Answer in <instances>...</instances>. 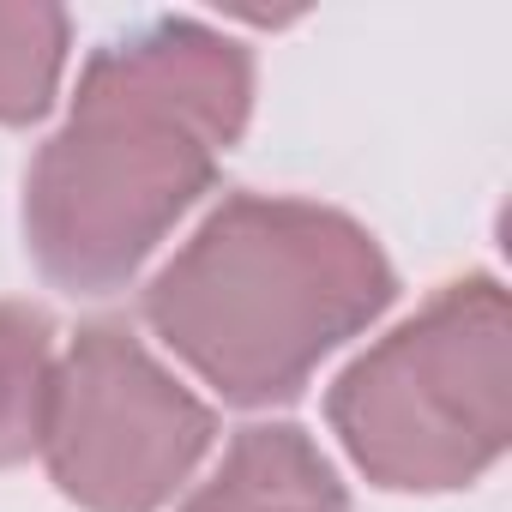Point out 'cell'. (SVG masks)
Returning <instances> with one entry per match:
<instances>
[{
    "label": "cell",
    "mask_w": 512,
    "mask_h": 512,
    "mask_svg": "<svg viewBox=\"0 0 512 512\" xmlns=\"http://www.w3.org/2000/svg\"><path fill=\"white\" fill-rule=\"evenodd\" d=\"M247 97V49L193 19H151L103 43L67 127L31 163L25 235L37 266L73 296L121 290L211 187Z\"/></svg>",
    "instance_id": "1"
},
{
    "label": "cell",
    "mask_w": 512,
    "mask_h": 512,
    "mask_svg": "<svg viewBox=\"0 0 512 512\" xmlns=\"http://www.w3.org/2000/svg\"><path fill=\"white\" fill-rule=\"evenodd\" d=\"M392 290L386 253L344 211L235 193L151 278L145 320L229 404H278Z\"/></svg>",
    "instance_id": "2"
},
{
    "label": "cell",
    "mask_w": 512,
    "mask_h": 512,
    "mask_svg": "<svg viewBox=\"0 0 512 512\" xmlns=\"http://www.w3.org/2000/svg\"><path fill=\"white\" fill-rule=\"evenodd\" d=\"M332 428L380 488H464L506 446V290L446 284L332 386Z\"/></svg>",
    "instance_id": "3"
},
{
    "label": "cell",
    "mask_w": 512,
    "mask_h": 512,
    "mask_svg": "<svg viewBox=\"0 0 512 512\" xmlns=\"http://www.w3.org/2000/svg\"><path fill=\"white\" fill-rule=\"evenodd\" d=\"M217 422L175 386L127 326H85L55 362L43 458L67 500L91 512H157L205 458Z\"/></svg>",
    "instance_id": "4"
},
{
    "label": "cell",
    "mask_w": 512,
    "mask_h": 512,
    "mask_svg": "<svg viewBox=\"0 0 512 512\" xmlns=\"http://www.w3.org/2000/svg\"><path fill=\"white\" fill-rule=\"evenodd\" d=\"M181 512H350L320 446L290 422H253Z\"/></svg>",
    "instance_id": "5"
},
{
    "label": "cell",
    "mask_w": 512,
    "mask_h": 512,
    "mask_svg": "<svg viewBox=\"0 0 512 512\" xmlns=\"http://www.w3.org/2000/svg\"><path fill=\"white\" fill-rule=\"evenodd\" d=\"M49 380H55L49 320L25 302H0V464H19L43 446Z\"/></svg>",
    "instance_id": "6"
},
{
    "label": "cell",
    "mask_w": 512,
    "mask_h": 512,
    "mask_svg": "<svg viewBox=\"0 0 512 512\" xmlns=\"http://www.w3.org/2000/svg\"><path fill=\"white\" fill-rule=\"evenodd\" d=\"M67 55V13L0 7V121H37L55 103Z\"/></svg>",
    "instance_id": "7"
}]
</instances>
